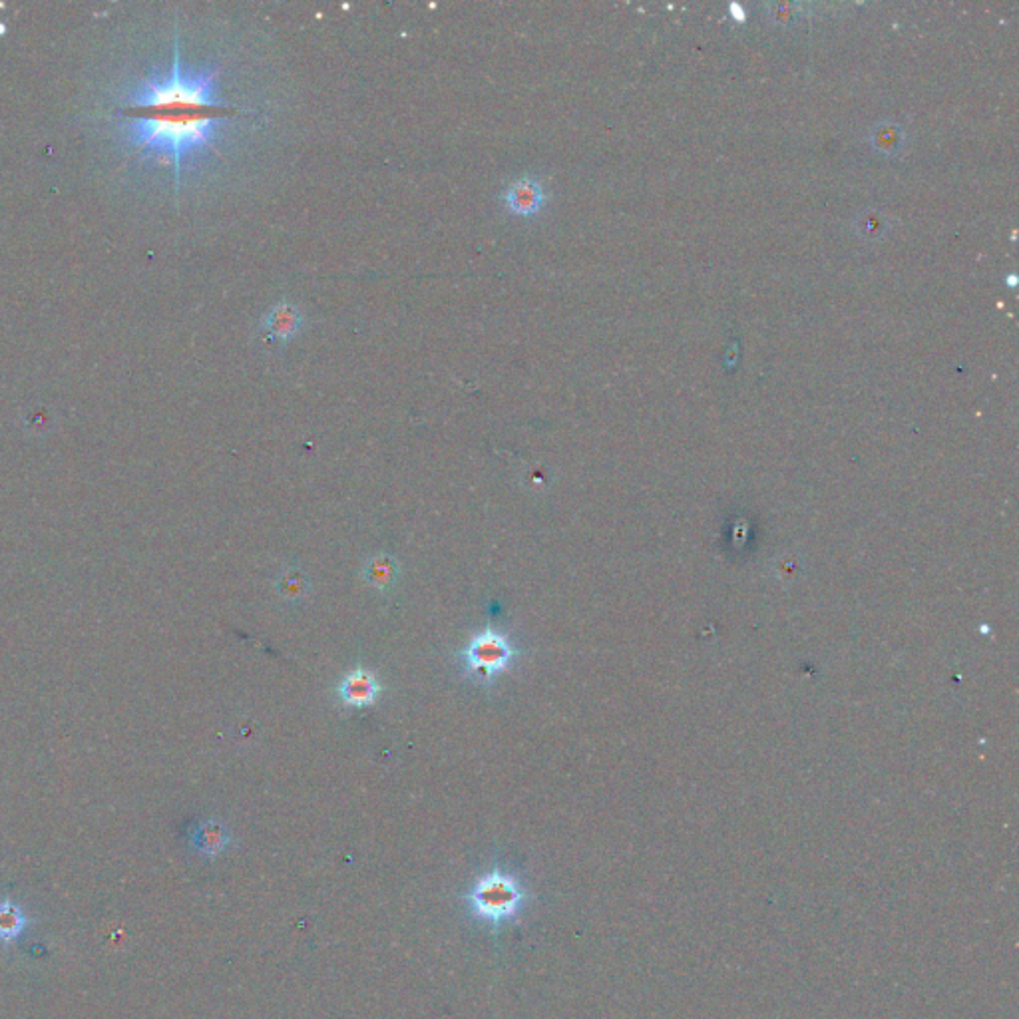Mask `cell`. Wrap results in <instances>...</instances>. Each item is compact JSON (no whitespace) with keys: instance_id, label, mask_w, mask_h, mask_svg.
I'll list each match as a JSON object with an SVG mask.
<instances>
[{"instance_id":"cell-1","label":"cell","mask_w":1019,"mask_h":1019,"mask_svg":"<svg viewBox=\"0 0 1019 1019\" xmlns=\"http://www.w3.org/2000/svg\"><path fill=\"white\" fill-rule=\"evenodd\" d=\"M217 74L184 70L176 38L170 72L150 74L120 110L124 142L144 160L172 164L178 186L184 164L213 146L223 118L235 112L217 96Z\"/></svg>"},{"instance_id":"cell-2","label":"cell","mask_w":1019,"mask_h":1019,"mask_svg":"<svg viewBox=\"0 0 1019 1019\" xmlns=\"http://www.w3.org/2000/svg\"><path fill=\"white\" fill-rule=\"evenodd\" d=\"M462 900L472 920L498 932L504 924L514 922L522 914L530 894L516 874L502 866H494L470 884L468 892L462 894Z\"/></svg>"},{"instance_id":"cell-3","label":"cell","mask_w":1019,"mask_h":1019,"mask_svg":"<svg viewBox=\"0 0 1019 1019\" xmlns=\"http://www.w3.org/2000/svg\"><path fill=\"white\" fill-rule=\"evenodd\" d=\"M464 671L482 685H492L496 677L508 669L518 649L506 639V635L486 627L472 637V641L460 651Z\"/></svg>"},{"instance_id":"cell-4","label":"cell","mask_w":1019,"mask_h":1019,"mask_svg":"<svg viewBox=\"0 0 1019 1019\" xmlns=\"http://www.w3.org/2000/svg\"><path fill=\"white\" fill-rule=\"evenodd\" d=\"M379 695H381L379 679L363 667H357L351 673H347L337 687V697L347 707H371L379 699Z\"/></svg>"},{"instance_id":"cell-5","label":"cell","mask_w":1019,"mask_h":1019,"mask_svg":"<svg viewBox=\"0 0 1019 1019\" xmlns=\"http://www.w3.org/2000/svg\"><path fill=\"white\" fill-rule=\"evenodd\" d=\"M544 202H546V194H544L542 186L532 178H522V180L514 182L504 194V204L516 215H526V217L534 215L540 211Z\"/></svg>"},{"instance_id":"cell-6","label":"cell","mask_w":1019,"mask_h":1019,"mask_svg":"<svg viewBox=\"0 0 1019 1019\" xmlns=\"http://www.w3.org/2000/svg\"><path fill=\"white\" fill-rule=\"evenodd\" d=\"M263 325L267 329V333L277 339V341H289L293 339L301 325H303V317L299 313L297 307L289 305V303H279L275 305L263 319Z\"/></svg>"},{"instance_id":"cell-7","label":"cell","mask_w":1019,"mask_h":1019,"mask_svg":"<svg viewBox=\"0 0 1019 1019\" xmlns=\"http://www.w3.org/2000/svg\"><path fill=\"white\" fill-rule=\"evenodd\" d=\"M399 578H401V566H399V562H397L393 556H389V554H377V556H373V558L365 564V568H363V580H365L371 588H375V590H379V592H387V590H391V588L399 582Z\"/></svg>"},{"instance_id":"cell-8","label":"cell","mask_w":1019,"mask_h":1019,"mask_svg":"<svg viewBox=\"0 0 1019 1019\" xmlns=\"http://www.w3.org/2000/svg\"><path fill=\"white\" fill-rule=\"evenodd\" d=\"M229 842H231L229 830L217 820H205L198 824V828L192 834L194 848L209 858L219 856L229 846Z\"/></svg>"},{"instance_id":"cell-9","label":"cell","mask_w":1019,"mask_h":1019,"mask_svg":"<svg viewBox=\"0 0 1019 1019\" xmlns=\"http://www.w3.org/2000/svg\"><path fill=\"white\" fill-rule=\"evenodd\" d=\"M28 926L26 914L18 904L12 900L0 902V942H12L16 940Z\"/></svg>"},{"instance_id":"cell-10","label":"cell","mask_w":1019,"mask_h":1019,"mask_svg":"<svg viewBox=\"0 0 1019 1019\" xmlns=\"http://www.w3.org/2000/svg\"><path fill=\"white\" fill-rule=\"evenodd\" d=\"M309 590H311L309 578L301 570H297V568L285 570L279 576V580H277V592L287 602L303 600L309 594Z\"/></svg>"}]
</instances>
